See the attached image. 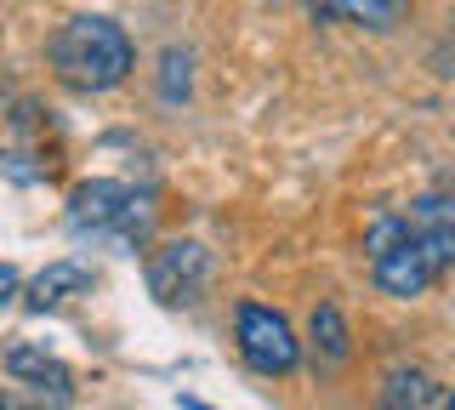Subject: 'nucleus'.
Returning a JSON list of instances; mask_svg holds the SVG:
<instances>
[{"label": "nucleus", "mask_w": 455, "mask_h": 410, "mask_svg": "<svg viewBox=\"0 0 455 410\" xmlns=\"http://www.w3.org/2000/svg\"><path fill=\"white\" fill-rule=\"evenodd\" d=\"M364 251L376 291L416 302L455 268V194H421L404 211L376 217L364 234Z\"/></svg>", "instance_id": "f257e3e1"}, {"label": "nucleus", "mask_w": 455, "mask_h": 410, "mask_svg": "<svg viewBox=\"0 0 455 410\" xmlns=\"http://www.w3.org/2000/svg\"><path fill=\"white\" fill-rule=\"evenodd\" d=\"M46 63H52V75L63 80L68 92L103 97V92H114V86L132 80L137 46H132V35H125L114 18L85 12V18H68L63 29L46 40Z\"/></svg>", "instance_id": "f03ea898"}, {"label": "nucleus", "mask_w": 455, "mask_h": 410, "mask_svg": "<svg viewBox=\"0 0 455 410\" xmlns=\"http://www.w3.org/2000/svg\"><path fill=\"white\" fill-rule=\"evenodd\" d=\"M68 234L75 239H114L125 251H142L154 234L148 194L120 177H85L68 189Z\"/></svg>", "instance_id": "7ed1b4c3"}, {"label": "nucleus", "mask_w": 455, "mask_h": 410, "mask_svg": "<svg viewBox=\"0 0 455 410\" xmlns=\"http://www.w3.org/2000/svg\"><path fill=\"white\" fill-rule=\"evenodd\" d=\"M234 348L256 376H291L302 365V342H296L291 319L267 302H251V296L234 308Z\"/></svg>", "instance_id": "20e7f679"}, {"label": "nucleus", "mask_w": 455, "mask_h": 410, "mask_svg": "<svg viewBox=\"0 0 455 410\" xmlns=\"http://www.w3.org/2000/svg\"><path fill=\"white\" fill-rule=\"evenodd\" d=\"M148 291L154 302L165 308H194L199 296L211 291V279H217V262H211V251L199 245V239H165V245L148 251Z\"/></svg>", "instance_id": "39448f33"}, {"label": "nucleus", "mask_w": 455, "mask_h": 410, "mask_svg": "<svg viewBox=\"0 0 455 410\" xmlns=\"http://www.w3.org/2000/svg\"><path fill=\"white\" fill-rule=\"evenodd\" d=\"M0 365H6V376L18 382L23 393H35L46 410H68V405H75V371H68L57 353H46L40 342H12Z\"/></svg>", "instance_id": "423d86ee"}, {"label": "nucleus", "mask_w": 455, "mask_h": 410, "mask_svg": "<svg viewBox=\"0 0 455 410\" xmlns=\"http://www.w3.org/2000/svg\"><path fill=\"white\" fill-rule=\"evenodd\" d=\"M410 6L416 0H302L313 23H353V29H370V35H393L410 18Z\"/></svg>", "instance_id": "0eeeda50"}, {"label": "nucleus", "mask_w": 455, "mask_h": 410, "mask_svg": "<svg viewBox=\"0 0 455 410\" xmlns=\"http://www.w3.org/2000/svg\"><path fill=\"white\" fill-rule=\"evenodd\" d=\"M92 285H97V274L85 262L57 257V262H46L35 279H28L23 296H28V308H35V314H52V308H68L75 296H92Z\"/></svg>", "instance_id": "6e6552de"}, {"label": "nucleus", "mask_w": 455, "mask_h": 410, "mask_svg": "<svg viewBox=\"0 0 455 410\" xmlns=\"http://www.w3.org/2000/svg\"><path fill=\"white\" fill-rule=\"evenodd\" d=\"M307 348H313V365H324V371H336V365L353 359V331H347V319H341L336 302H319V308H313Z\"/></svg>", "instance_id": "1a4fd4ad"}, {"label": "nucleus", "mask_w": 455, "mask_h": 410, "mask_svg": "<svg viewBox=\"0 0 455 410\" xmlns=\"http://www.w3.org/2000/svg\"><path fill=\"white\" fill-rule=\"evenodd\" d=\"M376 410H438V382L421 371V365H398L387 371L376 393Z\"/></svg>", "instance_id": "9d476101"}, {"label": "nucleus", "mask_w": 455, "mask_h": 410, "mask_svg": "<svg viewBox=\"0 0 455 410\" xmlns=\"http://www.w3.org/2000/svg\"><path fill=\"white\" fill-rule=\"evenodd\" d=\"M188 92H194V58L182 46H171L160 58V97H165V103H182Z\"/></svg>", "instance_id": "9b49d317"}, {"label": "nucleus", "mask_w": 455, "mask_h": 410, "mask_svg": "<svg viewBox=\"0 0 455 410\" xmlns=\"http://www.w3.org/2000/svg\"><path fill=\"white\" fill-rule=\"evenodd\" d=\"M0 410H46L35 399V393H23V388H0Z\"/></svg>", "instance_id": "f8f14e48"}, {"label": "nucleus", "mask_w": 455, "mask_h": 410, "mask_svg": "<svg viewBox=\"0 0 455 410\" xmlns=\"http://www.w3.org/2000/svg\"><path fill=\"white\" fill-rule=\"evenodd\" d=\"M18 291H23V274H18V262H0V308H6Z\"/></svg>", "instance_id": "ddd939ff"}, {"label": "nucleus", "mask_w": 455, "mask_h": 410, "mask_svg": "<svg viewBox=\"0 0 455 410\" xmlns=\"http://www.w3.org/2000/svg\"><path fill=\"white\" fill-rule=\"evenodd\" d=\"M182 410H211V405H199V399H182Z\"/></svg>", "instance_id": "4468645a"}, {"label": "nucleus", "mask_w": 455, "mask_h": 410, "mask_svg": "<svg viewBox=\"0 0 455 410\" xmlns=\"http://www.w3.org/2000/svg\"><path fill=\"white\" fill-rule=\"evenodd\" d=\"M450 75H455V46H450Z\"/></svg>", "instance_id": "2eb2a0df"}, {"label": "nucleus", "mask_w": 455, "mask_h": 410, "mask_svg": "<svg viewBox=\"0 0 455 410\" xmlns=\"http://www.w3.org/2000/svg\"><path fill=\"white\" fill-rule=\"evenodd\" d=\"M444 410H455V393H450V405H444Z\"/></svg>", "instance_id": "dca6fc26"}]
</instances>
